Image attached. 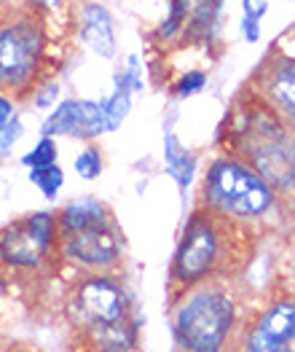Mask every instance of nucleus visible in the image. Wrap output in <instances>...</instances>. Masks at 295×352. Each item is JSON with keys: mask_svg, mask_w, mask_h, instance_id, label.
I'll list each match as a JSON object with an SVG mask.
<instances>
[{"mask_svg": "<svg viewBox=\"0 0 295 352\" xmlns=\"http://www.w3.org/2000/svg\"><path fill=\"white\" fill-rule=\"evenodd\" d=\"M250 226L228 221L204 205L193 210L169 266V304L199 283L231 280L250 261Z\"/></svg>", "mask_w": 295, "mask_h": 352, "instance_id": "1", "label": "nucleus"}, {"mask_svg": "<svg viewBox=\"0 0 295 352\" xmlns=\"http://www.w3.org/2000/svg\"><path fill=\"white\" fill-rule=\"evenodd\" d=\"M226 129L231 140L228 153L261 173L282 199L295 197V129L258 91L236 105L226 118Z\"/></svg>", "mask_w": 295, "mask_h": 352, "instance_id": "2", "label": "nucleus"}, {"mask_svg": "<svg viewBox=\"0 0 295 352\" xmlns=\"http://www.w3.org/2000/svg\"><path fill=\"white\" fill-rule=\"evenodd\" d=\"M172 307L175 352H231L241 333L239 296L226 277L188 288Z\"/></svg>", "mask_w": 295, "mask_h": 352, "instance_id": "3", "label": "nucleus"}, {"mask_svg": "<svg viewBox=\"0 0 295 352\" xmlns=\"http://www.w3.org/2000/svg\"><path fill=\"white\" fill-rule=\"evenodd\" d=\"M67 323L70 333L91 339L108 347H137V318L132 298L116 280V274H81L67 294Z\"/></svg>", "mask_w": 295, "mask_h": 352, "instance_id": "4", "label": "nucleus"}, {"mask_svg": "<svg viewBox=\"0 0 295 352\" xmlns=\"http://www.w3.org/2000/svg\"><path fill=\"white\" fill-rule=\"evenodd\" d=\"M57 250L81 274H113L123 258L116 218L97 199L70 202L57 215Z\"/></svg>", "mask_w": 295, "mask_h": 352, "instance_id": "5", "label": "nucleus"}, {"mask_svg": "<svg viewBox=\"0 0 295 352\" xmlns=\"http://www.w3.org/2000/svg\"><path fill=\"white\" fill-rule=\"evenodd\" d=\"M279 199L271 183L234 153L217 156L204 175L202 202L206 210L250 229L266 223L276 212Z\"/></svg>", "mask_w": 295, "mask_h": 352, "instance_id": "6", "label": "nucleus"}, {"mask_svg": "<svg viewBox=\"0 0 295 352\" xmlns=\"http://www.w3.org/2000/svg\"><path fill=\"white\" fill-rule=\"evenodd\" d=\"M57 250V215L32 212L0 229V266L38 272Z\"/></svg>", "mask_w": 295, "mask_h": 352, "instance_id": "7", "label": "nucleus"}, {"mask_svg": "<svg viewBox=\"0 0 295 352\" xmlns=\"http://www.w3.org/2000/svg\"><path fill=\"white\" fill-rule=\"evenodd\" d=\"M40 30L32 19H16L0 30V89H25L40 59Z\"/></svg>", "mask_w": 295, "mask_h": 352, "instance_id": "8", "label": "nucleus"}, {"mask_svg": "<svg viewBox=\"0 0 295 352\" xmlns=\"http://www.w3.org/2000/svg\"><path fill=\"white\" fill-rule=\"evenodd\" d=\"M295 342V296L271 301L263 312L241 328L236 352H290Z\"/></svg>", "mask_w": 295, "mask_h": 352, "instance_id": "9", "label": "nucleus"}, {"mask_svg": "<svg viewBox=\"0 0 295 352\" xmlns=\"http://www.w3.org/2000/svg\"><path fill=\"white\" fill-rule=\"evenodd\" d=\"M255 91L295 129V57H268L258 70Z\"/></svg>", "mask_w": 295, "mask_h": 352, "instance_id": "10", "label": "nucleus"}, {"mask_svg": "<svg viewBox=\"0 0 295 352\" xmlns=\"http://www.w3.org/2000/svg\"><path fill=\"white\" fill-rule=\"evenodd\" d=\"M105 129H108L105 108L97 102H88V100H64L43 124L46 138L70 135V138L91 140V138H99Z\"/></svg>", "mask_w": 295, "mask_h": 352, "instance_id": "11", "label": "nucleus"}, {"mask_svg": "<svg viewBox=\"0 0 295 352\" xmlns=\"http://www.w3.org/2000/svg\"><path fill=\"white\" fill-rule=\"evenodd\" d=\"M84 41L99 54L110 57L116 52V38H113V19L108 8L102 6H88L84 11Z\"/></svg>", "mask_w": 295, "mask_h": 352, "instance_id": "12", "label": "nucleus"}, {"mask_svg": "<svg viewBox=\"0 0 295 352\" xmlns=\"http://www.w3.org/2000/svg\"><path fill=\"white\" fill-rule=\"evenodd\" d=\"M164 159H167L169 175L175 177L182 188L191 186V177H193V170H196V159H193L191 151H185V146L177 143V138L172 132L164 138Z\"/></svg>", "mask_w": 295, "mask_h": 352, "instance_id": "13", "label": "nucleus"}, {"mask_svg": "<svg viewBox=\"0 0 295 352\" xmlns=\"http://www.w3.org/2000/svg\"><path fill=\"white\" fill-rule=\"evenodd\" d=\"M129 94H132V84L126 81V76H118L116 91L102 102L105 116H108V129H116L118 124L123 121V116L129 113Z\"/></svg>", "mask_w": 295, "mask_h": 352, "instance_id": "14", "label": "nucleus"}, {"mask_svg": "<svg viewBox=\"0 0 295 352\" xmlns=\"http://www.w3.org/2000/svg\"><path fill=\"white\" fill-rule=\"evenodd\" d=\"M266 14V0H241V35L247 43L261 38V16Z\"/></svg>", "mask_w": 295, "mask_h": 352, "instance_id": "15", "label": "nucleus"}, {"mask_svg": "<svg viewBox=\"0 0 295 352\" xmlns=\"http://www.w3.org/2000/svg\"><path fill=\"white\" fill-rule=\"evenodd\" d=\"M30 180H32L49 199H54L59 186H62V180H64V173H62V167L54 162V164H46V167H32V170H30Z\"/></svg>", "mask_w": 295, "mask_h": 352, "instance_id": "16", "label": "nucleus"}, {"mask_svg": "<svg viewBox=\"0 0 295 352\" xmlns=\"http://www.w3.org/2000/svg\"><path fill=\"white\" fill-rule=\"evenodd\" d=\"M57 162V146L51 138H43L38 146L30 151L27 156H22V164L25 167H46V164H54Z\"/></svg>", "mask_w": 295, "mask_h": 352, "instance_id": "17", "label": "nucleus"}, {"mask_svg": "<svg viewBox=\"0 0 295 352\" xmlns=\"http://www.w3.org/2000/svg\"><path fill=\"white\" fill-rule=\"evenodd\" d=\"M75 173L84 177V180H94V177L102 173V153L94 146H88L84 153L75 156Z\"/></svg>", "mask_w": 295, "mask_h": 352, "instance_id": "18", "label": "nucleus"}, {"mask_svg": "<svg viewBox=\"0 0 295 352\" xmlns=\"http://www.w3.org/2000/svg\"><path fill=\"white\" fill-rule=\"evenodd\" d=\"M188 8H191V0H172V6H169V16H167V22L161 25V35H164V38H169V35L180 32V28L185 25Z\"/></svg>", "mask_w": 295, "mask_h": 352, "instance_id": "19", "label": "nucleus"}, {"mask_svg": "<svg viewBox=\"0 0 295 352\" xmlns=\"http://www.w3.org/2000/svg\"><path fill=\"white\" fill-rule=\"evenodd\" d=\"M67 352H134V350H123V347H108V344H97V342H91V339H84V336H75V333H70Z\"/></svg>", "mask_w": 295, "mask_h": 352, "instance_id": "20", "label": "nucleus"}, {"mask_svg": "<svg viewBox=\"0 0 295 352\" xmlns=\"http://www.w3.org/2000/svg\"><path fill=\"white\" fill-rule=\"evenodd\" d=\"M206 84V76L202 70H191V73H185L180 81H177V94L180 97H191V94H196V91H202Z\"/></svg>", "mask_w": 295, "mask_h": 352, "instance_id": "21", "label": "nucleus"}, {"mask_svg": "<svg viewBox=\"0 0 295 352\" xmlns=\"http://www.w3.org/2000/svg\"><path fill=\"white\" fill-rule=\"evenodd\" d=\"M19 135H22V124H19L16 118H11V121H8V124L0 129V156H3L8 148L14 146V140H16Z\"/></svg>", "mask_w": 295, "mask_h": 352, "instance_id": "22", "label": "nucleus"}, {"mask_svg": "<svg viewBox=\"0 0 295 352\" xmlns=\"http://www.w3.org/2000/svg\"><path fill=\"white\" fill-rule=\"evenodd\" d=\"M126 81L132 84V89H143V70H140V59H137V57H129Z\"/></svg>", "mask_w": 295, "mask_h": 352, "instance_id": "23", "label": "nucleus"}, {"mask_svg": "<svg viewBox=\"0 0 295 352\" xmlns=\"http://www.w3.org/2000/svg\"><path fill=\"white\" fill-rule=\"evenodd\" d=\"M11 116H14V105H11V100H8V97H0V129L11 121Z\"/></svg>", "mask_w": 295, "mask_h": 352, "instance_id": "24", "label": "nucleus"}, {"mask_svg": "<svg viewBox=\"0 0 295 352\" xmlns=\"http://www.w3.org/2000/svg\"><path fill=\"white\" fill-rule=\"evenodd\" d=\"M3 352H43V350L35 347V344H30V342H11Z\"/></svg>", "mask_w": 295, "mask_h": 352, "instance_id": "25", "label": "nucleus"}, {"mask_svg": "<svg viewBox=\"0 0 295 352\" xmlns=\"http://www.w3.org/2000/svg\"><path fill=\"white\" fill-rule=\"evenodd\" d=\"M51 97H57V84H49V89L38 94V105H51Z\"/></svg>", "mask_w": 295, "mask_h": 352, "instance_id": "26", "label": "nucleus"}, {"mask_svg": "<svg viewBox=\"0 0 295 352\" xmlns=\"http://www.w3.org/2000/svg\"><path fill=\"white\" fill-rule=\"evenodd\" d=\"M62 0H30V6L32 8H38V11H54Z\"/></svg>", "mask_w": 295, "mask_h": 352, "instance_id": "27", "label": "nucleus"}, {"mask_svg": "<svg viewBox=\"0 0 295 352\" xmlns=\"http://www.w3.org/2000/svg\"><path fill=\"white\" fill-rule=\"evenodd\" d=\"M293 280H295V245H293Z\"/></svg>", "mask_w": 295, "mask_h": 352, "instance_id": "28", "label": "nucleus"}]
</instances>
